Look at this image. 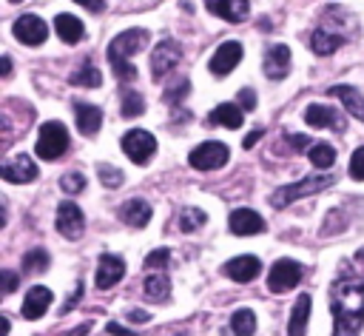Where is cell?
Here are the masks:
<instances>
[{
	"label": "cell",
	"mask_w": 364,
	"mask_h": 336,
	"mask_svg": "<svg viewBox=\"0 0 364 336\" xmlns=\"http://www.w3.org/2000/svg\"><path fill=\"white\" fill-rule=\"evenodd\" d=\"M236 105H239L242 111H253V108H256V91H253V88H239Z\"/></svg>",
	"instance_id": "39"
},
{
	"label": "cell",
	"mask_w": 364,
	"mask_h": 336,
	"mask_svg": "<svg viewBox=\"0 0 364 336\" xmlns=\"http://www.w3.org/2000/svg\"><path fill=\"white\" fill-rule=\"evenodd\" d=\"M350 177L353 179H364V145H358L350 157Z\"/></svg>",
	"instance_id": "38"
},
{
	"label": "cell",
	"mask_w": 364,
	"mask_h": 336,
	"mask_svg": "<svg viewBox=\"0 0 364 336\" xmlns=\"http://www.w3.org/2000/svg\"><path fill=\"white\" fill-rule=\"evenodd\" d=\"M125 319H128V322H134V325H148V322H151V316H148L145 310H131Z\"/></svg>",
	"instance_id": "44"
},
{
	"label": "cell",
	"mask_w": 364,
	"mask_h": 336,
	"mask_svg": "<svg viewBox=\"0 0 364 336\" xmlns=\"http://www.w3.org/2000/svg\"><path fill=\"white\" fill-rule=\"evenodd\" d=\"M188 91H191V80H185V77H182V80H176L171 88H165V94H162V97H165V103H168V105H179V103L188 97Z\"/></svg>",
	"instance_id": "34"
},
{
	"label": "cell",
	"mask_w": 364,
	"mask_h": 336,
	"mask_svg": "<svg viewBox=\"0 0 364 336\" xmlns=\"http://www.w3.org/2000/svg\"><path fill=\"white\" fill-rule=\"evenodd\" d=\"M239 60H242V43H239V40H228V43H222V46L210 54L208 68H210L213 77H228V74L239 65Z\"/></svg>",
	"instance_id": "11"
},
{
	"label": "cell",
	"mask_w": 364,
	"mask_h": 336,
	"mask_svg": "<svg viewBox=\"0 0 364 336\" xmlns=\"http://www.w3.org/2000/svg\"><path fill=\"white\" fill-rule=\"evenodd\" d=\"M344 43V34H336V31H327V28H316L310 34V48L318 54V57H327L333 51H338Z\"/></svg>",
	"instance_id": "27"
},
{
	"label": "cell",
	"mask_w": 364,
	"mask_h": 336,
	"mask_svg": "<svg viewBox=\"0 0 364 336\" xmlns=\"http://www.w3.org/2000/svg\"><path fill=\"white\" fill-rule=\"evenodd\" d=\"M310 305H313V296L310 293H299V299H296V305L290 310V319H287V336H307Z\"/></svg>",
	"instance_id": "22"
},
{
	"label": "cell",
	"mask_w": 364,
	"mask_h": 336,
	"mask_svg": "<svg viewBox=\"0 0 364 336\" xmlns=\"http://www.w3.org/2000/svg\"><path fill=\"white\" fill-rule=\"evenodd\" d=\"M205 9H208L210 14H216V17L228 20V23H245V20H247V14H250V3H247V0H225V3L210 0Z\"/></svg>",
	"instance_id": "20"
},
{
	"label": "cell",
	"mask_w": 364,
	"mask_h": 336,
	"mask_svg": "<svg viewBox=\"0 0 364 336\" xmlns=\"http://www.w3.org/2000/svg\"><path fill=\"white\" fill-rule=\"evenodd\" d=\"M330 94L341 100L344 111H350L355 120H361V122H364V94H361V91H355L353 85H333V88H330Z\"/></svg>",
	"instance_id": "25"
},
{
	"label": "cell",
	"mask_w": 364,
	"mask_h": 336,
	"mask_svg": "<svg viewBox=\"0 0 364 336\" xmlns=\"http://www.w3.org/2000/svg\"><path fill=\"white\" fill-rule=\"evenodd\" d=\"M11 31H14V37L20 40V43H26V46H43L46 40H48V26H46V20L43 17H37V14H23V17H17L14 20V26H11Z\"/></svg>",
	"instance_id": "10"
},
{
	"label": "cell",
	"mask_w": 364,
	"mask_h": 336,
	"mask_svg": "<svg viewBox=\"0 0 364 336\" xmlns=\"http://www.w3.org/2000/svg\"><path fill=\"white\" fill-rule=\"evenodd\" d=\"M355 262H358V265H364V248H358V251H355Z\"/></svg>",
	"instance_id": "49"
},
{
	"label": "cell",
	"mask_w": 364,
	"mask_h": 336,
	"mask_svg": "<svg viewBox=\"0 0 364 336\" xmlns=\"http://www.w3.org/2000/svg\"><path fill=\"white\" fill-rule=\"evenodd\" d=\"M228 157H230V148L219 140H208V142H199L191 154H188V162L191 168L196 171H219L222 165H228Z\"/></svg>",
	"instance_id": "5"
},
{
	"label": "cell",
	"mask_w": 364,
	"mask_h": 336,
	"mask_svg": "<svg viewBox=\"0 0 364 336\" xmlns=\"http://www.w3.org/2000/svg\"><path fill=\"white\" fill-rule=\"evenodd\" d=\"M91 327H94V322H82V325H77V327H74V330H71L68 336H85V333H88Z\"/></svg>",
	"instance_id": "46"
},
{
	"label": "cell",
	"mask_w": 364,
	"mask_h": 336,
	"mask_svg": "<svg viewBox=\"0 0 364 336\" xmlns=\"http://www.w3.org/2000/svg\"><path fill=\"white\" fill-rule=\"evenodd\" d=\"M125 276V259L117 253H102L97 262V273H94V285L97 288H114L119 279Z\"/></svg>",
	"instance_id": "14"
},
{
	"label": "cell",
	"mask_w": 364,
	"mask_h": 336,
	"mask_svg": "<svg viewBox=\"0 0 364 336\" xmlns=\"http://www.w3.org/2000/svg\"><path fill=\"white\" fill-rule=\"evenodd\" d=\"M60 188H63L68 196H74V194H82V191H85V177H82L80 171L63 174V177H60Z\"/></svg>",
	"instance_id": "36"
},
{
	"label": "cell",
	"mask_w": 364,
	"mask_h": 336,
	"mask_svg": "<svg viewBox=\"0 0 364 336\" xmlns=\"http://www.w3.org/2000/svg\"><path fill=\"white\" fill-rule=\"evenodd\" d=\"M0 276H3V293H14V288L20 282L17 271H0Z\"/></svg>",
	"instance_id": "41"
},
{
	"label": "cell",
	"mask_w": 364,
	"mask_h": 336,
	"mask_svg": "<svg viewBox=\"0 0 364 336\" xmlns=\"http://www.w3.org/2000/svg\"><path fill=\"white\" fill-rule=\"evenodd\" d=\"M0 74H3V77H11V57H9V54L0 60Z\"/></svg>",
	"instance_id": "47"
},
{
	"label": "cell",
	"mask_w": 364,
	"mask_h": 336,
	"mask_svg": "<svg viewBox=\"0 0 364 336\" xmlns=\"http://www.w3.org/2000/svg\"><path fill=\"white\" fill-rule=\"evenodd\" d=\"M210 125H225V128H242L245 122V111L236 103H219L210 114H208Z\"/></svg>",
	"instance_id": "24"
},
{
	"label": "cell",
	"mask_w": 364,
	"mask_h": 336,
	"mask_svg": "<svg viewBox=\"0 0 364 336\" xmlns=\"http://www.w3.org/2000/svg\"><path fill=\"white\" fill-rule=\"evenodd\" d=\"M48 262H51V256L46 248H28L23 253V273H43L48 268Z\"/></svg>",
	"instance_id": "32"
},
{
	"label": "cell",
	"mask_w": 364,
	"mask_h": 336,
	"mask_svg": "<svg viewBox=\"0 0 364 336\" xmlns=\"http://www.w3.org/2000/svg\"><path fill=\"white\" fill-rule=\"evenodd\" d=\"M122 117H139L145 114V97L134 88H122V105H119Z\"/></svg>",
	"instance_id": "33"
},
{
	"label": "cell",
	"mask_w": 364,
	"mask_h": 336,
	"mask_svg": "<svg viewBox=\"0 0 364 336\" xmlns=\"http://www.w3.org/2000/svg\"><path fill=\"white\" fill-rule=\"evenodd\" d=\"M307 157H310L313 168L327 171V168H333V162H336V148H333L330 142H313V148L307 151Z\"/></svg>",
	"instance_id": "31"
},
{
	"label": "cell",
	"mask_w": 364,
	"mask_h": 336,
	"mask_svg": "<svg viewBox=\"0 0 364 336\" xmlns=\"http://www.w3.org/2000/svg\"><path fill=\"white\" fill-rule=\"evenodd\" d=\"M34 151L40 159H60L68 151V128L60 120H48L40 125V137L34 142Z\"/></svg>",
	"instance_id": "4"
},
{
	"label": "cell",
	"mask_w": 364,
	"mask_h": 336,
	"mask_svg": "<svg viewBox=\"0 0 364 336\" xmlns=\"http://www.w3.org/2000/svg\"><path fill=\"white\" fill-rule=\"evenodd\" d=\"M205 222H208V214H205L202 208H193V205H188V208H182V211H179L176 228H179L182 233H193V231H199Z\"/></svg>",
	"instance_id": "30"
},
{
	"label": "cell",
	"mask_w": 364,
	"mask_h": 336,
	"mask_svg": "<svg viewBox=\"0 0 364 336\" xmlns=\"http://www.w3.org/2000/svg\"><path fill=\"white\" fill-rule=\"evenodd\" d=\"M142 296L148 302H168L171 296V279L165 271H151L142 282Z\"/></svg>",
	"instance_id": "23"
},
{
	"label": "cell",
	"mask_w": 364,
	"mask_h": 336,
	"mask_svg": "<svg viewBox=\"0 0 364 336\" xmlns=\"http://www.w3.org/2000/svg\"><path fill=\"white\" fill-rule=\"evenodd\" d=\"M148 40H151V34H148L145 28H125V31H119V34L108 43L105 57H108V63H111L114 77H117L122 85H128V83L136 80V65L131 63V57L139 54Z\"/></svg>",
	"instance_id": "2"
},
{
	"label": "cell",
	"mask_w": 364,
	"mask_h": 336,
	"mask_svg": "<svg viewBox=\"0 0 364 336\" xmlns=\"http://www.w3.org/2000/svg\"><path fill=\"white\" fill-rule=\"evenodd\" d=\"M0 177H3L6 182H11V185L31 182V179H37V162H34L28 154L20 151V154H14V157H9V159L3 162Z\"/></svg>",
	"instance_id": "12"
},
{
	"label": "cell",
	"mask_w": 364,
	"mask_h": 336,
	"mask_svg": "<svg viewBox=\"0 0 364 336\" xmlns=\"http://www.w3.org/2000/svg\"><path fill=\"white\" fill-rule=\"evenodd\" d=\"M54 225H57L60 236H65V239H80V236L85 233V216H82L80 205L71 202V199H65V202L57 205V219H54Z\"/></svg>",
	"instance_id": "9"
},
{
	"label": "cell",
	"mask_w": 364,
	"mask_h": 336,
	"mask_svg": "<svg viewBox=\"0 0 364 336\" xmlns=\"http://www.w3.org/2000/svg\"><path fill=\"white\" fill-rule=\"evenodd\" d=\"M151 205L145 202V199H139V196H134V199H125L122 205H119V219L125 222V225H131V228H145L148 222H151Z\"/></svg>",
	"instance_id": "21"
},
{
	"label": "cell",
	"mask_w": 364,
	"mask_h": 336,
	"mask_svg": "<svg viewBox=\"0 0 364 336\" xmlns=\"http://www.w3.org/2000/svg\"><path fill=\"white\" fill-rule=\"evenodd\" d=\"M74 120H77V128L80 134L85 137H94L102 125V111L91 103H82V100H74Z\"/></svg>",
	"instance_id": "19"
},
{
	"label": "cell",
	"mask_w": 364,
	"mask_h": 336,
	"mask_svg": "<svg viewBox=\"0 0 364 336\" xmlns=\"http://www.w3.org/2000/svg\"><path fill=\"white\" fill-rule=\"evenodd\" d=\"M68 83H71V85H85V88H100L102 74L97 71V65H94L91 60H82V63L77 65V71L68 77Z\"/></svg>",
	"instance_id": "28"
},
{
	"label": "cell",
	"mask_w": 364,
	"mask_h": 336,
	"mask_svg": "<svg viewBox=\"0 0 364 336\" xmlns=\"http://www.w3.org/2000/svg\"><path fill=\"white\" fill-rule=\"evenodd\" d=\"M228 228H230V233H236V236H250V233H264V219L256 214V211H250V208H236L230 216H228Z\"/></svg>",
	"instance_id": "16"
},
{
	"label": "cell",
	"mask_w": 364,
	"mask_h": 336,
	"mask_svg": "<svg viewBox=\"0 0 364 336\" xmlns=\"http://www.w3.org/2000/svg\"><path fill=\"white\" fill-rule=\"evenodd\" d=\"M105 330H108L111 336H134V330H131V327H125V325H119V322H108V325H105Z\"/></svg>",
	"instance_id": "43"
},
{
	"label": "cell",
	"mask_w": 364,
	"mask_h": 336,
	"mask_svg": "<svg viewBox=\"0 0 364 336\" xmlns=\"http://www.w3.org/2000/svg\"><path fill=\"white\" fill-rule=\"evenodd\" d=\"M264 77L267 80H284L290 74V48L284 43H273L264 51Z\"/></svg>",
	"instance_id": "15"
},
{
	"label": "cell",
	"mask_w": 364,
	"mask_h": 336,
	"mask_svg": "<svg viewBox=\"0 0 364 336\" xmlns=\"http://www.w3.org/2000/svg\"><path fill=\"white\" fill-rule=\"evenodd\" d=\"M82 6H85L88 11H102V9H105V3H88V0H82Z\"/></svg>",
	"instance_id": "48"
},
{
	"label": "cell",
	"mask_w": 364,
	"mask_h": 336,
	"mask_svg": "<svg viewBox=\"0 0 364 336\" xmlns=\"http://www.w3.org/2000/svg\"><path fill=\"white\" fill-rule=\"evenodd\" d=\"M54 31H57V37H60L63 43H80L82 34H85L82 20L74 17V14H57V20H54Z\"/></svg>",
	"instance_id": "26"
},
{
	"label": "cell",
	"mask_w": 364,
	"mask_h": 336,
	"mask_svg": "<svg viewBox=\"0 0 364 336\" xmlns=\"http://www.w3.org/2000/svg\"><path fill=\"white\" fill-rule=\"evenodd\" d=\"M168 259H171V251L168 248H154L145 256V271H165L168 268Z\"/></svg>",
	"instance_id": "37"
},
{
	"label": "cell",
	"mask_w": 364,
	"mask_h": 336,
	"mask_svg": "<svg viewBox=\"0 0 364 336\" xmlns=\"http://www.w3.org/2000/svg\"><path fill=\"white\" fill-rule=\"evenodd\" d=\"M122 151L128 154L131 162L148 165L154 151H156V137L151 131H145V128H131V131L122 134Z\"/></svg>",
	"instance_id": "6"
},
{
	"label": "cell",
	"mask_w": 364,
	"mask_h": 336,
	"mask_svg": "<svg viewBox=\"0 0 364 336\" xmlns=\"http://www.w3.org/2000/svg\"><path fill=\"white\" fill-rule=\"evenodd\" d=\"M222 271H225V276L233 279V282H253V279L262 273V262H259V256L245 253V256H233V259H228Z\"/></svg>",
	"instance_id": "17"
},
{
	"label": "cell",
	"mask_w": 364,
	"mask_h": 336,
	"mask_svg": "<svg viewBox=\"0 0 364 336\" xmlns=\"http://www.w3.org/2000/svg\"><path fill=\"white\" fill-rule=\"evenodd\" d=\"M327 305L333 313V336H358L364 327V276L347 262L330 285Z\"/></svg>",
	"instance_id": "1"
},
{
	"label": "cell",
	"mask_w": 364,
	"mask_h": 336,
	"mask_svg": "<svg viewBox=\"0 0 364 336\" xmlns=\"http://www.w3.org/2000/svg\"><path fill=\"white\" fill-rule=\"evenodd\" d=\"M179 60H182V46L176 43V40H162V43H156V48L151 51V77L159 83V80H165L176 65H179Z\"/></svg>",
	"instance_id": "7"
},
{
	"label": "cell",
	"mask_w": 364,
	"mask_h": 336,
	"mask_svg": "<svg viewBox=\"0 0 364 336\" xmlns=\"http://www.w3.org/2000/svg\"><path fill=\"white\" fill-rule=\"evenodd\" d=\"M256 330V313L250 308H236L230 313V333L233 336H253Z\"/></svg>",
	"instance_id": "29"
},
{
	"label": "cell",
	"mask_w": 364,
	"mask_h": 336,
	"mask_svg": "<svg viewBox=\"0 0 364 336\" xmlns=\"http://www.w3.org/2000/svg\"><path fill=\"white\" fill-rule=\"evenodd\" d=\"M333 182H336L333 174H310V177H304V179H299V182L279 185V188L270 194V205H273V208H287L290 202H299V199H304V196H313V194L330 188Z\"/></svg>",
	"instance_id": "3"
},
{
	"label": "cell",
	"mask_w": 364,
	"mask_h": 336,
	"mask_svg": "<svg viewBox=\"0 0 364 336\" xmlns=\"http://www.w3.org/2000/svg\"><path fill=\"white\" fill-rule=\"evenodd\" d=\"M304 276V268L296 259H276L270 273H267V288L270 293H284L290 288H296Z\"/></svg>",
	"instance_id": "8"
},
{
	"label": "cell",
	"mask_w": 364,
	"mask_h": 336,
	"mask_svg": "<svg viewBox=\"0 0 364 336\" xmlns=\"http://www.w3.org/2000/svg\"><path fill=\"white\" fill-rule=\"evenodd\" d=\"M97 177H100V182H102L105 188H119L122 179H125L119 168H111V165H105V162L97 165Z\"/></svg>",
	"instance_id": "35"
},
{
	"label": "cell",
	"mask_w": 364,
	"mask_h": 336,
	"mask_svg": "<svg viewBox=\"0 0 364 336\" xmlns=\"http://www.w3.org/2000/svg\"><path fill=\"white\" fill-rule=\"evenodd\" d=\"M51 302H54V293L46 285H31L28 293L23 296V319H28V322L40 319L51 308Z\"/></svg>",
	"instance_id": "18"
},
{
	"label": "cell",
	"mask_w": 364,
	"mask_h": 336,
	"mask_svg": "<svg viewBox=\"0 0 364 336\" xmlns=\"http://www.w3.org/2000/svg\"><path fill=\"white\" fill-rule=\"evenodd\" d=\"M82 290H85V285H82V279H80V282H77V288H74V293H71V299H65V305H63V310H60L63 316L80 305V299H82Z\"/></svg>",
	"instance_id": "40"
},
{
	"label": "cell",
	"mask_w": 364,
	"mask_h": 336,
	"mask_svg": "<svg viewBox=\"0 0 364 336\" xmlns=\"http://www.w3.org/2000/svg\"><path fill=\"white\" fill-rule=\"evenodd\" d=\"M262 134H264L262 128H253V131H250V134H247V137L242 140V148H253V145L259 142V137H262Z\"/></svg>",
	"instance_id": "45"
},
{
	"label": "cell",
	"mask_w": 364,
	"mask_h": 336,
	"mask_svg": "<svg viewBox=\"0 0 364 336\" xmlns=\"http://www.w3.org/2000/svg\"><path fill=\"white\" fill-rule=\"evenodd\" d=\"M304 122L310 128H333V131H344V117L338 108L333 105H318V103H310L304 108Z\"/></svg>",
	"instance_id": "13"
},
{
	"label": "cell",
	"mask_w": 364,
	"mask_h": 336,
	"mask_svg": "<svg viewBox=\"0 0 364 336\" xmlns=\"http://www.w3.org/2000/svg\"><path fill=\"white\" fill-rule=\"evenodd\" d=\"M287 142H290V148H296V151H301V148H313L310 140H307L304 134H287Z\"/></svg>",
	"instance_id": "42"
}]
</instances>
